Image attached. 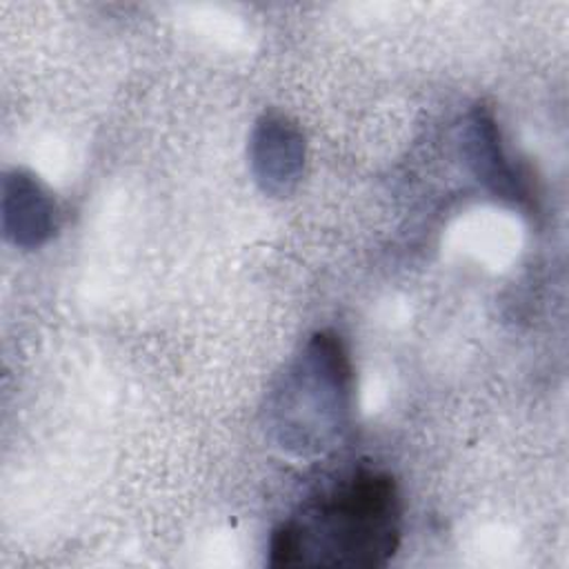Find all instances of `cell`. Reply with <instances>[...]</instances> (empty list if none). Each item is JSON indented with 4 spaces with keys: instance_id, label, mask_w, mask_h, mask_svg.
<instances>
[{
    "instance_id": "6da1fadb",
    "label": "cell",
    "mask_w": 569,
    "mask_h": 569,
    "mask_svg": "<svg viewBox=\"0 0 569 569\" xmlns=\"http://www.w3.org/2000/svg\"><path fill=\"white\" fill-rule=\"evenodd\" d=\"M400 516L393 476L362 467L273 529L269 565H385L400 545Z\"/></svg>"
},
{
    "instance_id": "7a4b0ae2",
    "label": "cell",
    "mask_w": 569,
    "mask_h": 569,
    "mask_svg": "<svg viewBox=\"0 0 569 569\" xmlns=\"http://www.w3.org/2000/svg\"><path fill=\"white\" fill-rule=\"evenodd\" d=\"M496 124L487 113H480L473 122V162L476 171L482 180H489L491 187L507 198H522V189L518 187L509 162L505 160L498 144Z\"/></svg>"
}]
</instances>
